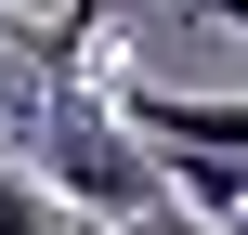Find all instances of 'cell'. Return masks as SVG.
<instances>
[{
  "mask_svg": "<svg viewBox=\"0 0 248 235\" xmlns=\"http://www.w3.org/2000/svg\"><path fill=\"white\" fill-rule=\"evenodd\" d=\"M39 170H52V196L65 209H92V222H144L157 209V157L118 131V105H92L78 78H52V105H39Z\"/></svg>",
  "mask_w": 248,
  "mask_h": 235,
  "instance_id": "6da1fadb",
  "label": "cell"
},
{
  "mask_svg": "<svg viewBox=\"0 0 248 235\" xmlns=\"http://www.w3.org/2000/svg\"><path fill=\"white\" fill-rule=\"evenodd\" d=\"M183 13H209V26H235V39H248V0H183Z\"/></svg>",
  "mask_w": 248,
  "mask_h": 235,
  "instance_id": "5b68a950",
  "label": "cell"
},
{
  "mask_svg": "<svg viewBox=\"0 0 248 235\" xmlns=\"http://www.w3.org/2000/svg\"><path fill=\"white\" fill-rule=\"evenodd\" d=\"M0 52H39V26H26V13H13V0H0Z\"/></svg>",
  "mask_w": 248,
  "mask_h": 235,
  "instance_id": "277c9868",
  "label": "cell"
},
{
  "mask_svg": "<svg viewBox=\"0 0 248 235\" xmlns=\"http://www.w3.org/2000/svg\"><path fill=\"white\" fill-rule=\"evenodd\" d=\"M52 209H65V196H52V183H26V170L0 157V235H65Z\"/></svg>",
  "mask_w": 248,
  "mask_h": 235,
  "instance_id": "3957f363",
  "label": "cell"
},
{
  "mask_svg": "<svg viewBox=\"0 0 248 235\" xmlns=\"http://www.w3.org/2000/svg\"><path fill=\"white\" fill-rule=\"evenodd\" d=\"M118 131L144 157H248V105L235 92H157V78H118Z\"/></svg>",
  "mask_w": 248,
  "mask_h": 235,
  "instance_id": "7a4b0ae2",
  "label": "cell"
},
{
  "mask_svg": "<svg viewBox=\"0 0 248 235\" xmlns=\"http://www.w3.org/2000/svg\"><path fill=\"white\" fill-rule=\"evenodd\" d=\"M105 235H144V222H105Z\"/></svg>",
  "mask_w": 248,
  "mask_h": 235,
  "instance_id": "8992f818",
  "label": "cell"
}]
</instances>
